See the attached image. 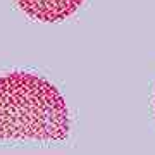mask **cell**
I'll return each mask as SVG.
<instances>
[{"label": "cell", "instance_id": "7a4b0ae2", "mask_svg": "<svg viewBox=\"0 0 155 155\" xmlns=\"http://www.w3.org/2000/svg\"><path fill=\"white\" fill-rule=\"evenodd\" d=\"M28 16L43 22L62 21L78 11L83 0H16Z\"/></svg>", "mask_w": 155, "mask_h": 155}, {"label": "cell", "instance_id": "6da1fadb", "mask_svg": "<svg viewBox=\"0 0 155 155\" xmlns=\"http://www.w3.org/2000/svg\"><path fill=\"white\" fill-rule=\"evenodd\" d=\"M69 112L59 90L29 72L0 78V138L64 140Z\"/></svg>", "mask_w": 155, "mask_h": 155}]
</instances>
